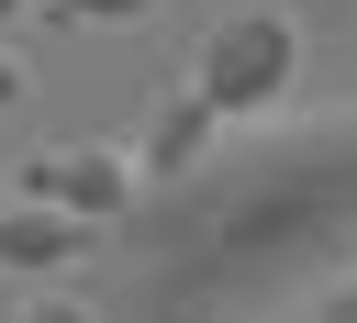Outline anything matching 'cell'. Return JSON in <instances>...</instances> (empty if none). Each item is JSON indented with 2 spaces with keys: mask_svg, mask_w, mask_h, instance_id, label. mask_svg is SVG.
<instances>
[{
  "mask_svg": "<svg viewBox=\"0 0 357 323\" xmlns=\"http://www.w3.org/2000/svg\"><path fill=\"white\" fill-rule=\"evenodd\" d=\"M290 67H301V22H290L279 0H245V11H223V22L201 33V56H190V89H201L223 123H245V111H279Z\"/></svg>",
  "mask_w": 357,
  "mask_h": 323,
  "instance_id": "cell-1",
  "label": "cell"
},
{
  "mask_svg": "<svg viewBox=\"0 0 357 323\" xmlns=\"http://www.w3.org/2000/svg\"><path fill=\"white\" fill-rule=\"evenodd\" d=\"M22 189L56 200V212H78V223H112V212L134 200V156H112V145H67V156H33Z\"/></svg>",
  "mask_w": 357,
  "mask_h": 323,
  "instance_id": "cell-2",
  "label": "cell"
},
{
  "mask_svg": "<svg viewBox=\"0 0 357 323\" xmlns=\"http://www.w3.org/2000/svg\"><path fill=\"white\" fill-rule=\"evenodd\" d=\"M89 234H100V223H78V212H56V200L22 189V200L0 212V278H56V267L89 256Z\"/></svg>",
  "mask_w": 357,
  "mask_h": 323,
  "instance_id": "cell-3",
  "label": "cell"
},
{
  "mask_svg": "<svg viewBox=\"0 0 357 323\" xmlns=\"http://www.w3.org/2000/svg\"><path fill=\"white\" fill-rule=\"evenodd\" d=\"M212 123H223V111H212L201 89H167V100L145 111V178H190L201 145H212Z\"/></svg>",
  "mask_w": 357,
  "mask_h": 323,
  "instance_id": "cell-4",
  "label": "cell"
},
{
  "mask_svg": "<svg viewBox=\"0 0 357 323\" xmlns=\"http://www.w3.org/2000/svg\"><path fill=\"white\" fill-rule=\"evenodd\" d=\"M156 0H56V22H145Z\"/></svg>",
  "mask_w": 357,
  "mask_h": 323,
  "instance_id": "cell-5",
  "label": "cell"
},
{
  "mask_svg": "<svg viewBox=\"0 0 357 323\" xmlns=\"http://www.w3.org/2000/svg\"><path fill=\"white\" fill-rule=\"evenodd\" d=\"M312 323H357V278H335V290H324V312H312Z\"/></svg>",
  "mask_w": 357,
  "mask_h": 323,
  "instance_id": "cell-6",
  "label": "cell"
},
{
  "mask_svg": "<svg viewBox=\"0 0 357 323\" xmlns=\"http://www.w3.org/2000/svg\"><path fill=\"white\" fill-rule=\"evenodd\" d=\"M22 323H100V312H78V301H33Z\"/></svg>",
  "mask_w": 357,
  "mask_h": 323,
  "instance_id": "cell-7",
  "label": "cell"
},
{
  "mask_svg": "<svg viewBox=\"0 0 357 323\" xmlns=\"http://www.w3.org/2000/svg\"><path fill=\"white\" fill-rule=\"evenodd\" d=\"M11 100H22V67H11V56H0V111H11Z\"/></svg>",
  "mask_w": 357,
  "mask_h": 323,
  "instance_id": "cell-8",
  "label": "cell"
},
{
  "mask_svg": "<svg viewBox=\"0 0 357 323\" xmlns=\"http://www.w3.org/2000/svg\"><path fill=\"white\" fill-rule=\"evenodd\" d=\"M22 11H33V0H0V22H22Z\"/></svg>",
  "mask_w": 357,
  "mask_h": 323,
  "instance_id": "cell-9",
  "label": "cell"
}]
</instances>
